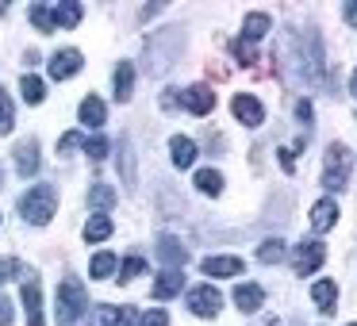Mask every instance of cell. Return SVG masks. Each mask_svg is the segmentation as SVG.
<instances>
[{"label": "cell", "mask_w": 357, "mask_h": 326, "mask_svg": "<svg viewBox=\"0 0 357 326\" xmlns=\"http://www.w3.org/2000/svg\"><path fill=\"white\" fill-rule=\"evenodd\" d=\"M58 211V192L54 185H31L24 196H20V215L35 226H47Z\"/></svg>", "instance_id": "1"}, {"label": "cell", "mask_w": 357, "mask_h": 326, "mask_svg": "<svg viewBox=\"0 0 357 326\" xmlns=\"http://www.w3.org/2000/svg\"><path fill=\"white\" fill-rule=\"evenodd\" d=\"M54 311H58V326H73L89 311V292H85V284H81L77 277H62Z\"/></svg>", "instance_id": "2"}, {"label": "cell", "mask_w": 357, "mask_h": 326, "mask_svg": "<svg viewBox=\"0 0 357 326\" xmlns=\"http://www.w3.org/2000/svg\"><path fill=\"white\" fill-rule=\"evenodd\" d=\"M346 180H349V150L342 142H331L323 162V188L338 192V188H346Z\"/></svg>", "instance_id": "3"}, {"label": "cell", "mask_w": 357, "mask_h": 326, "mask_svg": "<svg viewBox=\"0 0 357 326\" xmlns=\"http://www.w3.org/2000/svg\"><path fill=\"white\" fill-rule=\"evenodd\" d=\"M326 261V249H323V242H300L296 246V254H292V269H296V277H307V272H315L319 265Z\"/></svg>", "instance_id": "4"}, {"label": "cell", "mask_w": 357, "mask_h": 326, "mask_svg": "<svg viewBox=\"0 0 357 326\" xmlns=\"http://www.w3.org/2000/svg\"><path fill=\"white\" fill-rule=\"evenodd\" d=\"M219 307H223V295H219L211 284L192 288V292H188V311H192V315H200V318H215V315H219Z\"/></svg>", "instance_id": "5"}, {"label": "cell", "mask_w": 357, "mask_h": 326, "mask_svg": "<svg viewBox=\"0 0 357 326\" xmlns=\"http://www.w3.org/2000/svg\"><path fill=\"white\" fill-rule=\"evenodd\" d=\"M231 108H234V119H238V123H246V127H261L265 123L261 100H257V96H250V93H238L231 100Z\"/></svg>", "instance_id": "6"}, {"label": "cell", "mask_w": 357, "mask_h": 326, "mask_svg": "<svg viewBox=\"0 0 357 326\" xmlns=\"http://www.w3.org/2000/svg\"><path fill=\"white\" fill-rule=\"evenodd\" d=\"M89 326H135V311L131 307H108V303H100V307H93Z\"/></svg>", "instance_id": "7"}, {"label": "cell", "mask_w": 357, "mask_h": 326, "mask_svg": "<svg viewBox=\"0 0 357 326\" xmlns=\"http://www.w3.org/2000/svg\"><path fill=\"white\" fill-rule=\"evenodd\" d=\"M81 65H85V62H81V50H58V54L54 58H50V77H54V81H70L73 77V73H81Z\"/></svg>", "instance_id": "8"}, {"label": "cell", "mask_w": 357, "mask_h": 326, "mask_svg": "<svg viewBox=\"0 0 357 326\" xmlns=\"http://www.w3.org/2000/svg\"><path fill=\"white\" fill-rule=\"evenodd\" d=\"M185 108L192 111V116H208L211 108H215V93H211L208 85H192V88H185Z\"/></svg>", "instance_id": "9"}, {"label": "cell", "mask_w": 357, "mask_h": 326, "mask_svg": "<svg viewBox=\"0 0 357 326\" xmlns=\"http://www.w3.org/2000/svg\"><path fill=\"white\" fill-rule=\"evenodd\" d=\"M169 154H173V165H177V169H192L196 157H200V150H196L192 139H185V134H173V139H169Z\"/></svg>", "instance_id": "10"}, {"label": "cell", "mask_w": 357, "mask_h": 326, "mask_svg": "<svg viewBox=\"0 0 357 326\" xmlns=\"http://www.w3.org/2000/svg\"><path fill=\"white\" fill-rule=\"evenodd\" d=\"M24 311H27V326H43V292L39 280H24Z\"/></svg>", "instance_id": "11"}, {"label": "cell", "mask_w": 357, "mask_h": 326, "mask_svg": "<svg viewBox=\"0 0 357 326\" xmlns=\"http://www.w3.org/2000/svg\"><path fill=\"white\" fill-rule=\"evenodd\" d=\"M16 169H20V177H35L39 173V142L35 139H24L16 146Z\"/></svg>", "instance_id": "12"}, {"label": "cell", "mask_w": 357, "mask_h": 326, "mask_svg": "<svg viewBox=\"0 0 357 326\" xmlns=\"http://www.w3.org/2000/svg\"><path fill=\"white\" fill-rule=\"evenodd\" d=\"M200 269H204V277H238L242 257H204Z\"/></svg>", "instance_id": "13"}, {"label": "cell", "mask_w": 357, "mask_h": 326, "mask_svg": "<svg viewBox=\"0 0 357 326\" xmlns=\"http://www.w3.org/2000/svg\"><path fill=\"white\" fill-rule=\"evenodd\" d=\"M181 288H185L181 269H165V272H158V280H154V300H173Z\"/></svg>", "instance_id": "14"}, {"label": "cell", "mask_w": 357, "mask_h": 326, "mask_svg": "<svg viewBox=\"0 0 357 326\" xmlns=\"http://www.w3.org/2000/svg\"><path fill=\"white\" fill-rule=\"evenodd\" d=\"M234 303H238L242 315H254V311H261L265 292L257 284H238V288H234Z\"/></svg>", "instance_id": "15"}, {"label": "cell", "mask_w": 357, "mask_h": 326, "mask_svg": "<svg viewBox=\"0 0 357 326\" xmlns=\"http://www.w3.org/2000/svg\"><path fill=\"white\" fill-rule=\"evenodd\" d=\"M334 223H338V203H334V200H319L315 208H311V226H315L319 234H326Z\"/></svg>", "instance_id": "16"}, {"label": "cell", "mask_w": 357, "mask_h": 326, "mask_svg": "<svg viewBox=\"0 0 357 326\" xmlns=\"http://www.w3.org/2000/svg\"><path fill=\"white\" fill-rule=\"evenodd\" d=\"M158 257H162V261L169 265V269H177V265H185V261H188V249L181 246V242L173 238V234H165V238L158 242Z\"/></svg>", "instance_id": "17"}, {"label": "cell", "mask_w": 357, "mask_h": 326, "mask_svg": "<svg viewBox=\"0 0 357 326\" xmlns=\"http://www.w3.org/2000/svg\"><path fill=\"white\" fill-rule=\"evenodd\" d=\"M77 116H81V123H85V127H100L104 119H108V108H104L100 96H85L81 108H77Z\"/></svg>", "instance_id": "18"}, {"label": "cell", "mask_w": 357, "mask_h": 326, "mask_svg": "<svg viewBox=\"0 0 357 326\" xmlns=\"http://www.w3.org/2000/svg\"><path fill=\"white\" fill-rule=\"evenodd\" d=\"M311 300L319 303V311L331 315V311L338 307V284H334V280H319V284H311Z\"/></svg>", "instance_id": "19"}, {"label": "cell", "mask_w": 357, "mask_h": 326, "mask_svg": "<svg viewBox=\"0 0 357 326\" xmlns=\"http://www.w3.org/2000/svg\"><path fill=\"white\" fill-rule=\"evenodd\" d=\"M89 208H93V215L112 211V208H116V188H112V185H93V188H89Z\"/></svg>", "instance_id": "20"}, {"label": "cell", "mask_w": 357, "mask_h": 326, "mask_svg": "<svg viewBox=\"0 0 357 326\" xmlns=\"http://www.w3.org/2000/svg\"><path fill=\"white\" fill-rule=\"evenodd\" d=\"M131 88H135V65L131 62H119L116 65V100H131Z\"/></svg>", "instance_id": "21"}, {"label": "cell", "mask_w": 357, "mask_h": 326, "mask_svg": "<svg viewBox=\"0 0 357 326\" xmlns=\"http://www.w3.org/2000/svg\"><path fill=\"white\" fill-rule=\"evenodd\" d=\"M265 31H269V16H265V12H250V16L242 20V39H246V42L261 39Z\"/></svg>", "instance_id": "22"}, {"label": "cell", "mask_w": 357, "mask_h": 326, "mask_svg": "<svg viewBox=\"0 0 357 326\" xmlns=\"http://www.w3.org/2000/svg\"><path fill=\"white\" fill-rule=\"evenodd\" d=\"M50 16H54V27H77V24H81V4L66 0V4H58Z\"/></svg>", "instance_id": "23"}, {"label": "cell", "mask_w": 357, "mask_h": 326, "mask_svg": "<svg viewBox=\"0 0 357 326\" xmlns=\"http://www.w3.org/2000/svg\"><path fill=\"white\" fill-rule=\"evenodd\" d=\"M20 93H24L27 104H43L47 85H43V77H35V73H24V81H20Z\"/></svg>", "instance_id": "24"}, {"label": "cell", "mask_w": 357, "mask_h": 326, "mask_svg": "<svg viewBox=\"0 0 357 326\" xmlns=\"http://www.w3.org/2000/svg\"><path fill=\"white\" fill-rule=\"evenodd\" d=\"M112 238V219L108 215H93L85 223V242H104Z\"/></svg>", "instance_id": "25"}, {"label": "cell", "mask_w": 357, "mask_h": 326, "mask_svg": "<svg viewBox=\"0 0 357 326\" xmlns=\"http://www.w3.org/2000/svg\"><path fill=\"white\" fill-rule=\"evenodd\" d=\"M196 188H200L204 196H219L223 192V177H219L215 169H200L196 173Z\"/></svg>", "instance_id": "26"}, {"label": "cell", "mask_w": 357, "mask_h": 326, "mask_svg": "<svg viewBox=\"0 0 357 326\" xmlns=\"http://www.w3.org/2000/svg\"><path fill=\"white\" fill-rule=\"evenodd\" d=\"M116 254H96L93 261H89V272H93V280H104V277H112L116 272Z\"/></svg>", "instance_id": "27"}, {"label": "cell", "mask_w": 357, "mask_h": 326, "mask_svg": "<svg viewBox=\"0 0 357 326\" xmlns=\"http://www.w3.org/2000/svg\"><path fill=\"white\" fill-rule=\"evenodd\" d=\"M257 261H261V265H277V261H284V242H280V238L261 242V249H257Z\"/></svg>", "instance_id": "28"}, {"label": "cell", "mask_w": 357, "mask_h": 326, "mask_svg": "<svg viewBox=\"0 0 357 326\" xmlns=\"http://www.w3.org/2000/svg\"><path fill=\"white\" fill-rule=\"evenodd\" d=\"M16 127V108H12V96L0 88V134H8Z\"/></svg>", "instance_id": "29"}, {"label": "cell", "mask_w": 357, "mask_h": 326, "mask_svg": "<svg viewBox=\"0 0 357 326\" xmlns=\"http://www.w3.org/2000/svg\"><path fill=\"white\" fill-rule=\"evenodd\" d=\"M31 24L39 27L43 35H50V31H54V16H50V8H47V4H31Z\"/></svg>", "instance_id": "30"}, {"label": "cell", "mask_w": 357, "mask_h": 326, "mask_svg": "<svg viewBox=\"0 0 357 326\" xmlns=\"http://www.w3.org/2000/svg\"><path fill=\"white\" fill-rule=\"evenodd\" d=\"M139 272H146V261H142V257H127V261L119 265V280H135Z\"/></svg>", "instance_id": "31"}, {"label": "cell", "mask_w": 357, "mask_h": 326, "mask_svg": "<svg viewBox=\"0 0 357 326\" xmlns=\"http://www.w3.org/2000/svg\"><path fill=\"white\" fill-rule=\"evenodd\" d=\"M85 154L93 157V162H100V157L108 154V139H100V134H96V139H85Z\"/></svg>", "instance_id": "32"}, {"label": "cell", "mask_w": 357, "mask_h": 326, "mask_svg": "<svg viewBox=\"0 0 357 326\" xmlns=\"http://www.w3.org/2000/svg\"><path fill=\"white\" fill-rule=\"evenodd\" d=\"M20 272H24V265H20L16 257H4V261H0V284H4V280H16Z\"/></svg>", "instance_id": "33"}, {"label": "cell", "mask_w": 357, "mask_h": 326, "mask_svg": "<svg viewBox=\"0 0 357 326\" xmlns=\"http://www.w3.org/2000/svg\"><path fill=\"white\" fill-rule=\"evenodd\" d=\"M139 326H169V315H165L162 307H154V311H146V315H142Z\"/></svg>", "instance_id": "34"}, {"label": "cell", "mask_w": 357, "mask_h": 326, "mask_svg": "<svg viewBox=\"0 0 357 326\" xmlns=\"http://www.w3.org/2000/svg\"><path fill=\"white\" fill-rule=\"evenodd\" d=\"M234 54H238V62H242V65H246V62H254V58H257V50H254V42L238 39V42H234Z\"/></svg>", "instance_id": "35"}, {"label": "cell", "mask_w": 357, "mask_h": 326, "mask_svg": "<svg viewBox=\"0 0 357 326\" xmlns=\"http://www.w3.org/2000/svg\"><path fill=\"white\" fill-rule=\"evenodd\" d=\"M303 142H296V146H284V150H277L280 154V165H284V173H292L296 169V150H300Z\"/></svg>", "instance_id": "36"}, {"label": "cell", "mask_w": 357, "mask_h": 326, "mask_svg": "<svg viewBox=\"0 0 357 326\" xmlns=\"http://www.w3.org/2000/svg\"><path fill=\"white\" fill-rule=\"evenodd\" d=\"M73 146H85V139H81L77 131H70V134H62V139H58V154H66V150H73Z\"/></svg>", "instance_id": "37"}, {"label": "cell", "mask_w": 357, "mask_h": 326, "mask_svg": "<svg viewBox=\"0 0 357 326\" xmlns=\"http://www.w3.org/2000/svg\"><path fill=\"white\" fill-rule=\"evenodd\" d=\"M177 104H181V96H177V88H165V93H162V108H177Z\"/></svg>", "instance_id": "38"}, {"label": "cell", "mask_w": 357, "mask_h": 326, "mask_svg": "<svg viewBox=\"0 0 357 326\" xmlns=\"http://www.w3.org/2000/svg\"><path fill=\"white\" fill-rule=\"evenodd\" d=\"M342 16H346V24H349V27H357V0H346Z\"/></svg>", "instance_id": "39"}, {"label": "cell", "mask_w": 357, "mask_h": 326, "mask_svg": "<svg viewBox=\"0 0 357 326\" xmlns=\"http://www.w3.org/2000/svg\"><path fill=\"white\" fill-rule=\"evenodd\" d=\"M296 116H300L303 123H311V116H315V108H311L307 100H300V104H296Z\"/></svg>", "instance_id": "40"}, {"label": "cell", "mask_w": 357, "mask_h": 326, "mask_svg": "<svg viewBox=\"0 0 357 326\" xmlns=\"http://www.w3.org/2000/svg\"><path fill=\"white\" fill-rule=\"evenodd\" d=\"M8 323H12V303L0 295V326H8Z\"/></svg>", "instance_id": "41"}, {"label": "cell", "mask_w": 357, "mask_h": 326, "mask_svg": "<svg viewBox=\"0 0 357 326\" xmlns=\"http://www.w3.org/2000/svg\"><path fill=\"white\" fill-rule=\"evenodd\" d=\"M349 93L357 96V73H354V77H349Z\"/></svg>", "instance_id": "42"}, {"label": "cell", "mask_w": 357, "mask_h": 326, "mask_svg": "<svg viewBox=\"0 0 357 326\" xmlns=\"http://www.w3.org/2000/svg\"><path fill=\"white\" fill-rule=\"evenodd\" d=\"M0 185H4V173H0Z\"/></svg>", "instance_id": "43"}, {"label": "cell", "mask_w": 357, "mask_h": 326, "mask_svg": "<svg viewBox=\"0 0 357 326\" xmlns=\"http://www.w3.org/2000/svg\"><path fill=\"white\" fill-rule=\"evenodd\" d=\"M349 326H354V323H349Z\"/></svg>", "instance_id": "44"}]
</instances>
